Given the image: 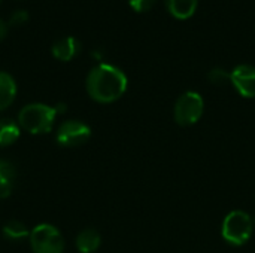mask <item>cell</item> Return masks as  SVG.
Returning <instances> with one entry per match:
<instances>
[{
	"label": "cell",
	"instance_id": "obj_1",
	"mask_svg": "<svg viewBox=\"0 0 255 253\" xmlns=\"http://www.w3.org/2000/svg\"><path fill=\"white\" fill-rule=\"evenodd\" d=\"M127 76L117 66L100 63L93 67L87 76L85 86L88 95L102 104L114 103L124 95L127 91Z\"/></svg>",
	"mask_w": 255,
	"mask_h": 253
},
{
	"label": "cell",
	"instance_id": "obj_2",
	"mask_svg": "<svg viewBox=\"0 0 255 253\" xmlns=\"http://www.w3.org/2000/svg\"><path fill=\"white\" fill-rule=\"evenodd\" d=\"M57 112L52 106L31 103L18 113V125L30 134H45L54 128Z\"/></svg>",
	"mask_w": 255,
	"mask_h": 253
},
{
	"label": "cell",
	"instance_id": "obj_3",
	"mask_svg": "<svg viewBox=\"0 0 255 253\" xmlns=\"http://www.w3.org/2000/svg\"><path fill=\"white\" fill-rule=\"evenodd\" d=\"M254 231L253 218L242 210L230 212L223 221V237L232 246H244L248 243Z\"/></svg>",
	"mask_w": 255,
	"mask_h": 253
},
{
	"label": "cell",
	"instance_id": "obj_4",
	"mask_svg": "<svg viewBox=\"0 0 255 253\" xmlns=\"http://www.w3.org/2000/svg\"><path fill=\"white\" fill-rule=\"evenodd\" d=\"M30 248L33 253H63L64 239L61 233L49 224H40L30 231Z\"/></svg>",
	"mask_w": 255,
	"mask_h": 253
},
{
	"label": "cell",
	"instance_id": "obj_5",
	"mask_svg": "<svg viewBox=\"0 0 255 253\" xmlns=\"http://www.w3.org/2000/svg\"><path fill=\"white\" fill-rule=\"evenodd\" d=\"M205 110V101L196 91L184 92L175 104V121L182 127L194 125L200 121Z\"/></svg>",
	"mask_w": 255,
	"mask_h": 253
},
{
	"label": "cell",
	"instance_id": "obj_6",
	"mask_svg": "<svg viewBox=\"0 0 255 253\" xmlns=\"http://www.w3.org/2000/svg\"><path fill=\"white\" fill-rule=\"evenodd\" d=\"M91 130L87 124L70 119L64 121L57 130V142L64 148H76L88 142Z\"/></svg>",
	"mask_w": 255,
	"mask_h": 253
},
{
	"label": "cell",
	"instance_id": "obj_7",
	"mask_svg": "<svg viewBox=\"0 0 255 253\" xmlns=\"http://www.w3.org/2000/svg\"><path fill=\"white\" fill-rule=\"evenodd\" d=\"M230 82L236 91L245 98H255V67L251 64H239L230 73Z\"/></svg>",
	"mask_w": 255,
	"mask_h": 253
},
{
	"label": "cell",
	"instance_id": "obj_8",
	"mask_svg": "<svg viewBox=\"0 0 255 253\" xmlns=\"http://www.w3.org/2000/svg\"><path fill=\"white\" fill-rule=\"evenodd\" d=\"M79 51H81V42L76 37H72V36L55 40L52 43V48H51V52H52L54 58H57L60 61H64V63L73 60L79 54Z\"/></svg>",
	"mask_w": 255,
	"mask_h": 253
},
{
	"label": "cell",
	"instance_id": "obj_9",
	"mask_svg": "<svg viewBox=\"0 0 255 253\" xmlns=\"http://www.w3.org/2000/svg\"><path fill=\"white\" fill-rule=\"evenodd\" d=\"M16 169L7 160H0V198H7L12 194Z\"/></svg>",
	"mask_w": 255,
	"mask_h": 253
},
{
	"label": "cell",
	"instance_id": "obj_10",
	"mask_svg": "<svg viewBox=\"0 0 255 253\" xmlns=\"http://www.w3.org/2000/svg\"><path fill=\"white\" fill-rule=\"evenodd\" d=\"M16 97V84L15 79L6 73L0 72V110L7 109Z\"/></svg>",
	"mask_w": 255,
	"mask_h": 253
},
{
	"label": "cell",
	"instance_id": "obj_11",
	"mask_svg": "<svg viewBox=\"0 0 255 253\" xmlns=\"http://www.w3.org/2000/svg\"><path fill=\"white\" fill-rule=\"evenodd\" d=\"M100 243L102 237L94 228H87L76 237V249L81 253H94L100 248Z\"/></svg>",
	"mask_w": 255,
	"mask_h": 253
},
{
	"label": "cell",
	"instance_id": "obj_12",
	"mask_svg": "<svg viewBox=\"0 0 255 253\" xmlns=\"http://www.w3.org/2000/svg\"><path fill=\"white\" fill-rule=\"evenodd\" d=\"M199 0H166L167 10L176 19H187L194 15Z\"/></svg>",
	"mask_w": 255,
	"mask_h": 253
},
{
	"label": "cell",
	"instance_id": "obj_13",
	"mask_svg": "<svg viewBox=\"0 0 255 253\" xmlns=\"http://www.w3.org/2000/svg\"><path fill=\"white\" fill-rule=\"evenodd\" d=\"M19 125L12 119H0V148L13 145L19 139Z\"/></svg>",
	"mask_w": 255,
	"mask_h": 253
},
{
	"label": "cell",
	"instance_id": "obj_14",
	"mask_svg": "<svg viewBox=\"0 0 255 253\" xmlns=\"http://www.w3.org/2000/svg\"><path fill=\"white\" fill-rule=\"evenodd\" d=\"M3 236L7 240L18 242V240H22V239L30 237V231L27 230V227L22 222H19V221H10V222H7L3 227Z\"/></svg>",
	"mask_w": 255,
	"mask_h": 253
},
{
	"label": "cell",
	"instance_id": "obj_15",
	"mask_svg": "<svg viewBox=\"0 0 255 253\" xmlns=\"http://www.w3.org/2000/svg\"><path fill=\"white\" fill-rule=\"evenodd\" d=\"M208 78H209V81H211L212 84H215V85H224V84L230 82V73H229L227 70L221 69V67L212 69V70L208 73Z\"/></svg>",
	"mask_w": 255,
	"mask_h": 253
},
{
	"label": "cell",
	"instance_id": "obj_16",
	"mask_svg": "<svg viewBox=\"0 0 255 253\" xmlns=\"http://www.w3.org/2000/svg\"><path fill=\"white\" fill-rule=\"evenodd\" d=\"M28 12L27 10H24V9H18V10H15L12 15H10V18H9V24L10 25H24L27 21H28Z\"/></svg>",
	"mask_w": 255,
	"mask_h": 253
},
{
	"label": "cell",
	"instance_id": "obj_17",
	"mask_svg": "<svg viewBox=\"0 0 255 253\" xmlns=\"http://www.w3.org/2000/svg\"><path fill=\"white\" fill-rule=\"evenodd\" d=\"M155 1L157 0H128V4L136 12H148L149 9H152Z\"/></svg>",
	"mask_w": 255,
	"mask_h": 253
},
{
	"label": "cell",
	"instance_id": "obj_18",
	"mask_svg": "<svg viewBox=\"0 0 255 253\" xmlns=\"http://www.w3.org/2000/svg\"><path fill=\"white\" fill-rule=\"evenodd\" d=\"M7 31H9V24L0 18V40H3L7 36Z\"/></svg>",
	"mask_w": 255,
	"mask_h": 253
},
{
	"label": "cell",
	"instance_id": "obj_19",
	"mask_svg": "<svg viewBox=\"0 0 255 253\" xmlns=\"http://www.w3.org/2000/svg\"><path fill=\"white\" fill-rule=\"evenodd\" d=\"M54 109H55L57 115H58V113H63V112H66V104H63V103H58V104H57Z\"/></svg>",
	"mask_w": 255,
	"mask_h": 253
},
{
	"label": "cell",
	"instance_id": "obj_20",
	"mask_svg": "<svg viewBox=\"0 0 255 253\" xmlns=\"http://www.w3.org/2000/svg\"><path fill=\"white\" fill-rule=\"evenodd\" d=\"M253 221H254V227H255V218H254V219H253Z\"/></svg>",
	"mask_w": 255,
	"mask_h": 253
},
{
	"label": "cell",
	"instance_id": "obj_21",
	"mask_svg": "<svg viewBox=\"0 0 255 253\" xmlns=\"http://www.w3.org/2000/svg\"><path fill=\"white\" fill-rule=\"evenodd\" d=\"M0 3H1V0H0Z\"/></svg>",
	"mask_w": 255,
	"mask_h": 253
}]
</instances>
